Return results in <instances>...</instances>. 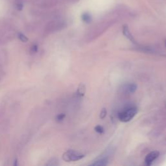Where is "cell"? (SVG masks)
Instances as JSON below:
<instances>
[{
    "label": "cell",
    "mask_w": 166,
    "mask_h": 166,
    "mask_svg": "<svg viewBox=\"0 0 166 166\" xmlns=\"http://www.w3.org/2000/svg\"><path fill=\"white\" fill-rule=\"evenodd\" d=\"M18 38H19V40L22 41V42H23V43L28 42V40H29L27 36H26L25 35H23V33H22V32L18 33Z\"/></svg>",
    "instance_id": "30bf717a"
},
{
    "label": "cell",
    "mask_w": 166,
    "mask_h": 166,
    "mask_svg": "<svg viewBox=\"0 0 166 166\" xmlns=\"http://www.w3.org/2000/svg\"><path fill=\"white\" fill-rule=\"evenodd\" d=\"M138 110L136 107H129L124 109L119 113L118 118L122 122L130 121L137 114Z\"/></svg>",
    "instance_id": "6da1fadb"
},
{
    "label": "cell",
    "mask_w": 166,
    "mask_h": 166,
    "mask_svg": "<svg viewBox=\"0 0 166 166\" xmlns=\"http://www.w3.org/2000/svg\"><path fill=\"white\" fill-rule=\"evenodd\" d=\"M126 90L130 94H133L137 89V86L135 84H129L126 86Z\"/></svg>",
    "instance_id": "52a82bcc"
},
{
    "label": "cell",
    "mask_w": 166,
    "mask_h": 166,
    "mask_svg": "<svg viewBox=\"0 0 166 166\" xmlns=\"http://www.w3.org/2000/svg\"><path fill=\"white\" fill-rule=\"evenodd\" d=\"M81 19L82 20L86 23H89L92 22V15L90 14L89 12H84L82 15L81 16Z\"/></svg>",
    "instance_id": "8992f818"
},
{
    "label": "cell",
    "mask_w": 166,
    "mask_h": 166,
    "mask_svg": "<svg viewBox=\"0 0 166 166\" xmlns=\"http://www.w3.org/2000/svg\"><path fill=\"white\" fill-rule=\"evenodd\" d=\"M38 45L37 44H33L31 48V53H36L38 51Z\"/></svg>",
    "instance_id": "7c38bea8"
},
{
    "label": "cell",
    "mask_w": 166,
    "mask_h": 166,
    "mask_svg": "<svg viewBox=\"0 0 166 166\" xmlns=\"http://www.w3.org/2000/svg\"><path fill=\"white\" fill-rule=\"evenodd\" d=\"M106 116H107V110H106L105 109H103L101 112L100 118L101 119H104L106 117Z\"/></svg>",
    "instance_id": "5bb4252c"
},
{
    "label": "cell",
    "mask_w": 166,
    "mask_h": 166,
    "mask_svg": "<svg viewBox=\"0 0 166 166\" xmlns=\"http://www.w3.org/2000/svg\"><path fill=\"white\" fill-rule=\"evenodd\" d=\"M160 153L158 151H152L150 153H149L147 156H146L145 158V164L146 165H151L152 162H153L155 160L158 158Z\"/></svg>",
    "instance_id": "3957f363"
},
{
    "label": "cell",
    "mask_w": 166,
    "mask_h": 166,
    "mask_svg": "<svg viewBox=\"0 0 166 166\" xmlns=\"http://www.w3.org/2000/svg\"><path fill=\"white\" fill-rule=\"evenodd\" d=\"M165 45H166V40H165Z\"/></svg>",
    "instance_id": "e0dca14e"
},
{
    "label": "cell",
    "mask_w": 166,
    "mask_h": 166,
    "mask_svg": "<svg viewBox=\"0 0 166 166\" xmlns=\"http://www.w3.org/2000/svg\"><path fill=\"white\" fill-rule=\"evenodd\" d=\"M108 164V158H99L94 163L91 164V165L93 166H103Z\"/></svg>",
    "instance_id": "5b68a950"
},
{
    "label": "cell",
    "mask_w": 166,
    "mask_h": 166,
    "mask_svg": "<svg viewBox=\"0 0 166 166\" xmlns=\"http://www.w3.org/2000/svg\"><path fill=\"white\" fill-rule=\"evenodd\" d=\"M17 165V160H15V164H14V165Z\"/></svg>",
    "instance_id": "2e32d148"
},
{
    "label": "cell",
    "mask_w": 166,
    "mask_h": 166,
    "mask_svg": "<svg viewBox=\"0 0 166 166\" xmlns=\"http://www.w3.org/2000/svg\"><path fill=\"white\" fill-rule=\"evenodd\" d=\"M59 164V162H58V160L57 158H51V160H49L48 161V162L46 164V165L48 166H56V165H58Z\"/></svg>",
    "instance_id": "ba28073f"
},
{
    "label": "cell",
    "mask_w": 166,
    "mask_h": 166,
    "mask_svg": "<svg viewBox=\"0 0 166 166\" xmlns=\"http://www.w3.org/2000/svg\"><path fill=\"white\" fill-rule=\"evenodd\" d=\"M84 157V155L81 152L74 150H69L63 155V160L66 162H75L81 160Z\"/></svg>",
    "instance_id": "7a4b0ae2"
},
{
    "label": "cell",
    "mask_w": 166,
    "mask_h": 166,
    "mask_svg": "<svg viewBox=\"0 0 166 166\" xmlns=\"http://www.w3.org/2000/svg\"><path fill=\"white\" fill-rule=\"evenodd\" d=\"M65 114H58L57 117H56V119H57V121L60 122V121H62L63 119H64L65 117Z\"/></svg>",
    "instance_id": "4fadbf2b"
},
{
    "label": "cell",
    "mask_w": 166,
    "mask_h": 166,
    "mask_svg": "<svg viewBox=\"0 0 166 166\" xmlns=\"http://www.w3.org/2000/svg\"><path fill=\"white\" fill-rule=\"evenodd\" d=\"M85 91H86V87L84 84H81L79 85V87L78 88V90H77V93H78V95L80 96H83L84 95V93H85Z\"/></svg>",
    "instance_id": "9c48e42d"
},
{
    "label": "cell",
    "mask_w": 166,
    "mask_h": 166,
    "mask_svg": "<svg viewBox=\"0 0 166 166\" xmlns=\"http://www.w3.org/2000/svg\"><path fill=\"white\" fill-rule=\"evenodd\" d=\"M22 7H23V5L22 3H18L16 5V9L19 11H20L22 9Z\"/></svg>",
    "instance_id": "9a60e30c"
},
{
    "label": "cell",
    "mask_w": 166,
    "mask_h": 166,
    "mask_svg": "<svg viewBox=\"0 0 166 166\" xmlns=\"http://www.w3.org/2000/svg\"><path fill=\"white\" fill-rule=\"evenodd\" d=\"M123 35H125V36L126 38H128L131 42L134 43V44H136L135 40H134L133 36L132 35L131 32H130V31H129V28L127 27V25L123 26Z\"/></svg>",
    "instance_id": "277c9868"
},
{
    "label": "cell",
    "mask_w": 166,
    "mask_h": 166,
    "mask_svg": "<svg viewBox=\"0 0 166 166\" xmlns=\"http://www.w3.org/2000/svg\"><path fill=\"white\" fill-rule=\"evenodd\" d=\"M95 130L99 134H103V132H104V129L102 126L97 125L95 127Z\"/></svg>",
    "instance_id": "8fae6325"
}]
</instances>
